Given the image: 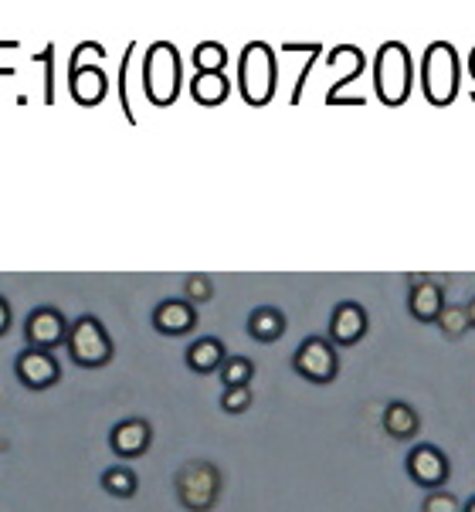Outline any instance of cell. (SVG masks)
<instances>
[{
	"mask_svg": "<svg viewBox=\"0 0 475 512\" xmlns=\"http://www.w3.org/2000/svg\"><path fill=\"white\" fill-rule=\"evenodd\" d=\"M187 367L194 373H201V377H207V373H218L224 367V360H228V350H224V343L218 340V336H201V340H194L187 346L184 353Z\"/></svg>",
	"mask_w": 475,
	"mask_h": 512,
	"instance_id": "2e32d148",
	"label": "cell"
},
{
	"mask_svg": "<svg viewBox=\"0 0 475 512\" xmlns=\"http://www.w3.org/2000/svg\"><path fill=\"white\" fill-rule=\"evenodd\" d=\"M31 62L45 65V106H55V45H45V51L34 55Z\"/></svg>",
	"mask_w": 475,
	"mask_h": 512,
	"instance_id": "4316f807",
	"label": "cell"
},
{
	"mask_svg": "<svg viewBox=\"0 0 475 512\" xmlns=\"http://www.w3.org/2000/svg\"><path fill=\"white\" fill-rule=\"evenodd\" d=\"M190 65H194L197 75H218L228 65V48L221 41H201L190 55Z\"/></svg>",
	"mask_w": 475,
	"mask_h": 512,
	"instance_id": "44dd1931",
	"label": "cell"
},
{
	"mask_svg": "<svg viewBox=\"0 0 475 512\" xmlns=\"http://www.w3.org/2000/svg\"><path fill=\"white\" fill-rule=\"evenodd\" d=\"M421 512H462V502L452 496V492L438 489V492H428L425 502H421Z\"/></svg>",
	"mask_w": 475,
	"mask_h": 512,
	"instance_id": "83f0119b",
	"label": "cell"
},
{
	"mask_svg": "<svg viewBox=\"0 0 475 512\" xmlns=\"http://www.w3.org/2000/svg\"><path fill=\"white\" fill-rule=\"evenodd\" d=\"M370 329V316L360 302H340L333 312H330V329H326V340H330L336 350H347V346H357L360 340L367 336Z\"/></svg>",
	"mask_w": 475,
	"mask_h": 512,
	"instance_id": "7c38bea8",
	"label": "cell"
},
{
	"mask_svg": "<svg viewBox=\"0 0 475 512\" xmlns=\"http://www.w3.org/2000/svg\"><path fill=\"white\" fill-rule=\"evenodd\" d=\"M153 445V428L146 418H126L109 431V451L123 462L143 458Z\"/></svg>",
	"mask_w": 475,
	"mask_h": 512,
	"instance_id": "5bb4252c",
	"label": "cell"
},
{
	"mask_svg": "<svg viewBox=\"0 0 475 512\" xmlns=\"http://www.w3.org/2000/svg\"><path fill=\"white\" fill-rule=\"evenodd\" d=\"M102 489L109 492V496L116 499H133L136 492H140V479H136V472L129 465H112L102 472Z\"/></svg>",
	"mask_w": 475,
	"mask_h": 512,
	"instance_id": "7402d4cb",
	"label": "cell"
},
{
	"mask_svg": "<svg viewBox=\"0 0 475 512\" xmlns=\"http://www.w3.org/2000/svg\"><path fill=\"white\" fill-rule=\"evenodd\" d=\"M177 496L180 506L190 512H207L221 496V475L207 462H190L177 475Z\"/></svg>",
	"mask_w": 475,
	"mask_h": 512,
	"instance_id": "ba28073f",
	"label": "cell"
},
{
	"mask_svg": "<svg viewBox=\"0 0 475 512\" xmlns=\"http://www.w3.org/2000/svg\"><path fill=\"white\" fill-rule=\"evenodd\" d=\"M411 292H408V312L418 323H438L445 309V285L435 275H411Z\"/></svg>",
	"mask_w": 475,
	"mask_h": 512,
	"instance_id": "4fadbf2b",
	"label": "cell"
},
{
	"mask_svg": "<svg viewBox=\"0 0 475 512\" xmlns=\"http://www.w3.org/2000/svg\"><path fill=\"white\" fill-rule=\"evenodd\" d=\"M252 387H228L221 394V411L224 414H245L252 407Z\"/></svg>",
	"mask_w": 475,
	"mask_h": 512,
	"instance_id": "484cf974",
	"label": "cell"
},
{
	"mask_svg": "<svg viewBox=\"0 0 475 512\" xmlns=\"http://www.w3.org/2000/svg\"><path fill=\"white\" fill-rule=\"evenodd\" d=\"M384 431L391 435L394 441H408L414 438L421 431V414L414 411L411 404H404V401H391L384 407Z\"/></svg>",
	"mask_w": 475,
	"mask_h": 512,
	"instance_id": "ffe728a7",
	"label": "cell"
},
{
	"mask_svg": "<svg viewBox=\"0 0 475 512\" xmlns=\"http://www.w3.org/2000/svg\"><path fill=\"white\" fill-rule=\"evenodd\" d=\"M469 78H472V85H475V48L469 51Z\"/></svg>",
	"mask_w": 475,
	"mask_h": 512,
	"instance_id": "1f68e13d",
	"label": "cell"
},
{
	"mask_svg": "<svg viewBox=\"0 0 475 512\" xmlns=\"http://www.w3.org/2000/svg\"><path fill=\"white\" fill-rule=\"evenodd\" d=\"M435 326L445 333V340H459V336L469 333V312H465V306H448L445 302V309Z\"/></svg>",
	"mask_w": 475,
	"mask_h": 512,
	"instance_id": "d4e9b609",
	"label": "cell"
},
{
	"mask_svg": "<svg viewBox=\"0 0 475 512\" xmlns=\"http://www.w3.org/2000/svg\"><path fill=\"white\" fill-rule=\"evenodd\" d=\"M326 62H330L333 75H336L333 89H347V85L357 82V78L364 75V68H367L364 51H360L357 45H336Z\"/></svg>",
	"mask_w": 475,
	"mask_h": 512,
	"instance_id": "e0dca14e",
	"label": "cell"
},
{
	"mask_svg": "<svg viewBox=\"0 0 475 512\" xmlns=\"http://www.w3.org/2000/svg\"><path fill=\"white\" fill-rule=\"evenodd\" d=\"M14 323V312H11V302L0 295V336H7V329Z\"/></svg>",
	"mask_w": 475,
	"mask_h": 512,
	"instance_id": "f546056e",
	"label": "cell"
},
{
	"mask_svg": "<svg viewBox=\"0 0 475 512\" xmlns=\"http://www.w3.org/2000/svg\"><path fill=\"white\" fill-rule=\"evenodd\" d=\"M404 468H408V479L425 492H438L445 489L448 475H452V462L438 445H414L404 458Z\"/></svg>",
	"mask_w": 475,
	"mask_h": 512,
	"instance_id": "9c48e42d",
	"label": "cell"
},
{
	"mask_svg": "<svg viewBox=\"0 0 475 512\" xmlns=\"http://www.w3.org/2000/svg\"><path fill=\"white\" fill-rule=\"evenodd\" d=\"M469 95H472V102H475V85H472V89H469Z\"/></svg>",
	"mask_w": 475,
	"mask_h": 512,
	"instance_id": "836d02e7",
	"label": "cell"
},
{
	"mask_svg": "<svg viewBox=\"0 0 475 512\" xmlns=\"http://www.w3.org/2000/svg\"><path fill=\"white\" fill-rule=\"evenodd\" d=\"M133 62H136V41H129L123 62H119V109H123L126 123H133V126H136L133 99H129V78H133Z\"/></svg>",
	"mask_w": 475,
	"mask_h": 512,
	"instance_id": "603a6c76",
	"label": "cell"
},
{
	"mask_svg": "<svg viewBox=\"0 0 475 512\" xmlns=\"http://www.w3.org/2000/svg\"><path fill=\"white\" fill-rule=\"evenodd\" d=\"M374 92L384 106H404L414 92V58L404 41H384L374 55Z\"/></svg>",
	"mask_w": 475,
	"mask_h": 512,
	"instance_id": "3957f363",
	"label": "cell"
},
{
	"mask_svg": "<svg viewBox=\"0 0 475 512\" xmlns=\"http://www.w3.org/2000/svg\"><path fill=\"white\" fill-rule=\"evenodd\" d=\"M92 48H95V41H82L72 55V65H68V92H72V99L85 109L99 106L109 95V75H106V68H102V62H85V58L92 55Z\"/></svg>",
	"mask_w": 475,
	"mask_h": 512,
	"instance_id": "8992f818",
	"label": "cell"
},
{
	"mask_svg": "<svg viewBox=\"0 0 475 512\" xmlns=\"http://www.w3.org/2000/svg\"><path fill=\"white\" fill-rule=\"evenodd\" d=\"M462 512H475V496H472L469 502H465V506H462Z\"/></svg>",
	"mask_w": 475,
	"mask_h": 512,
	"instance_id": "d6a6232c",
	"label": "cell"
},
{
	"mask_svg": "<svg viewBox=\"0 0 475 512\" xmlns=\"http://www.w3.org/2000/svg\"><path fill=\"white\" fill-rule=\"evenodd\" d=\"M224 390L228 387H252V377H255V363L248 357H228L224 367L218 370Z\"/></svg>",
	"mask_w": 475,
	"mask_h": 512,
	"instance_id": "cb8c5ba5",
	"label": "cell"
},
{
	"mask_svg": "<svg viewBox=\"0 0 475 512\" xmlns=\"http://www.w3.org/2000/svg\"><path fill=\"white\" fill-rule=\"evenodd\" d=\"M465 312H469V329H475V295L465 302Z\"/></svg>",
	"mask_w": 475,
	"mask_h": 512,
	"instance_id": "4dcf8cb0",
	"label": "cell"
},
{
	"mask_svg": "<svg viewBox=\"0 0 475 512\" xmlns=\"http://www.w3.org/2000/svg\"><path fill=\"white\" fill-rule=\"evenodd\" d=\"M292 370L309 384L326 387L340 377V350L326 336H306L299 343V350L292 353Z\"/></svg>",
	"mask_w": 475,
	"mask_h": 512,
	"instance_id": "52a82bcc",
	"label": "cell"
},
{
	"mask_svg": "<svg viewBox=\"0 0 475 512\" xmlns=\"http://www.w3.org/2000/svg\"><path fill=\"white\" fill-rule=\"evenodd\" d=\"M279 89V58L269 41H248L238 55V92L248 106L262 109Z\"/></svg>",
	"mask_w": 475,
	"mask_h": 512,
	"instance_id": "7a4b0ae2",
	"label": "cell"
},
{
	"mask_svg": "<svg viewBox=\"0 0 475 512\" xmlns=\"http://www.w3.org/2000/svg\"><path fill=\"white\" fill-rule=\"evenodd\" d=\"M231 95V78L218 72V75H197L190 78V99L204 109H214V106H224Z\"/></svg>",
	"mask_w": 475,
	"mask_h": 512,
	"instance_id": "d6986e66",
	"label": "cell"
},
{
	"mask_svg": "<svg viewBox=\"0 0 475 512\" xmlns=\"http://www.w3.org/2000/svg\"><path fill=\"white\" fill-rule=\"evenodd\" d=\"M184 89V58L174 41H153L143 55V95L150 106L167 109L180 99Z\"/></svg>",
	"mask_w": 475,
	"mask_h": 512,
	"instance_id": "6da1fadb",
	"label": "cell"
},
{
	"mask_svg": "<svg viewBox=\"0 0 475 512\" xmlns=\"http://www.w3.org/2000/svg\"><path fill=\"white\" fill-rule=\"evenodd\" d=\"M14 373L21 380V387L28 390H48L62 380V363H58L55 353L48 350H21L14 360Z\"/></svg>",
	"mask_w": 475,
	"mask_h": 512,
	"instance_id": "8fae6325",
	"label": "cell"
},
{
	"mask_svg": "<svg viewBox=\"0 0 475 512\" xmlns=\"http://www.w3.org/2000/svg\"><path fill=\"white\" fill-rule=\"evenodd\" d=\"M197 326V306H190L187 299H163L153 309V329L160 336H187Z\"/></svg>",
	"mask_w": 475,
	"mask_h": 512,
	"instance_id": "9a60e30c",
	"label": "cell"
},
{
	"mask_svg": "<svg viewBox=\"0 0 475 512\" xmlns=\"http://www.w3.org/2000/svg\"><path fill=\"white\" fill-rule=\"evenodd\" d=\"M65 350H68V357H72L75 367H82V370H99L116 357V346H112L109 329L102 326V319H95V316L75 319L72 329H68Z\"/></svg>",
	"mask_w": 475,
	"mask_h": 512,
	"instance_id": "5b68a950",
	"label": "cell"
},
{
	"mask_svg": "<svg viewBox=\"0 0 475 512\" xmlns=\"http://www.w3.org/2000/svg\"><path fill=\"white\" fill-rule=\"evenodd\" d=\"M211 295H214V289H211V279H207V275H190L187 289H184V299L190 302V306H197V302H207Z\"/></svg>",
	"mask_w": 475,
	"mask_h": 512,
	"instance_id": "f1b7e54d",
	"label": "cell"
},
{
	"mask_svg": "<svg viewBox=\"0 0 475 512\" xmlns=\"http://www.w3.org/2000/svg\"><path fill=\"white\" fill-rule=\"evenodd\" d=\"M462 85V65L459 51L452 41H431L421 55V92L435 109H445L455 102Z\"/></svg>",
	"mask_w": 475,
	"mask_h": 512,
	"instance_id": "277c9868",
	"label": "cell"
},
{
	"mask_svg": "<svg viewBox=\"0 0 475 512\" xmlns=\"http://www.w3.org/2000/svg\"><path fill=\"white\" fill-rule=\"evenodd\" d=\"M248 336H252L255 343H275L285 336V329H289V323H285V312L275 309V306H258L248 312Z\"/></svg>",
	"mask_w": 475,
	"mask_h": 512,
	"instance_id": "ac0fdd59",
	"label": "cell"
},
{
	"mask_svg": "<svg viewBox=\"0 0 475 512\" xmlns=\"http://www.w3.org/2000/svg\"><path fill=\"white\" fill-rule=\"evenodd\" d=\"M68 329H72V323L62 316V309L38 306L28 312V319H24V343H28L31 350L51 353V350H58V346H65Z\"/></svg>",
	"mask_w": 475,
	"mask_h": 512,
	"instance_id": "30bf717a",
	"label": "cell"
}]
</instances>
